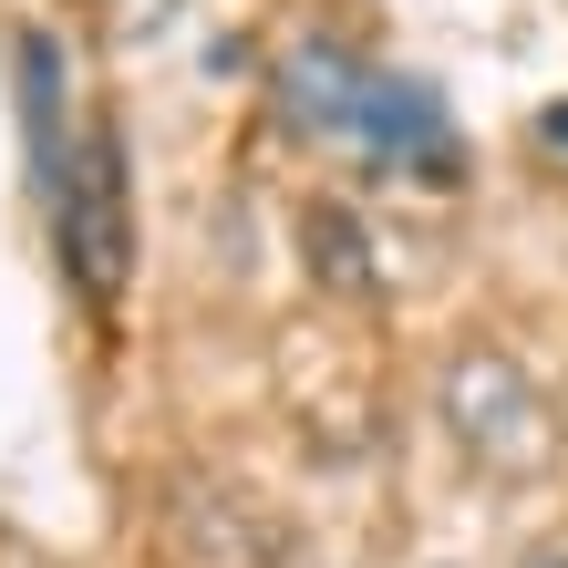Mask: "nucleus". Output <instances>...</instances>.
Listing matches in <instances>:
<instances>
[{
    "label": "nucleus",
    "instance_id": "f03ea898",
    "mask_svg": "<svg viewBox=\"0 0 568 568\" xmlns=\"http://www.w3.org/2000/svg\"><path fill=\"white\" fill-rule=\"evenodd\" d=\"M434 404H445V434L465 445V465H486V476L527 486V476L558 465V414H548V393H538V373L517 352L465 342L445 362V383H434Z\"/></svg>",
    "mask_w": 568,
    "mask_h": 568
},
{
    "label": "nucleus",
    "instance_id": "423d86ee",
    "mask_svg": "<svg viewBox=\"0 0 568 568\" xmlns=\"http://www.w3.org/2000/svg\"><path fill=\"white\" fill-rule=\"evenodd\" d=\"M538 145H548V155H568V104H548V114H538Z\"/></svg>",
    "mask_w": 568,
    "mask_h": 568
},
{
    "label": "nucleus",
    "instance_id": "20e7f679",
    "mask_svg": "<svg viewBox=\"0 0 568 568\" xmlns=\"http://www.w3.org/2000/svg\"><path fill=\"white\" fill-rule=\"evenodd\" d=\"M21 114H31V186H62V165H73V145H62V42L52 31H21Z\"/></svg>",
    "mask_w": 568,
    "mask_h": 568
},
{
    "label": "nucleus",
    "instance_id": "f257e3e1",
    "mask_svg": "<svg viewBox=\"0 0 568 568\" xmlns=\"http://www.w3.org/2000/svg\"><path fill=\"white\" fill-rule=\"evenodd\" d=\"M280 104H290L300 135H321L331 155L373 165V176H404V186H465V135H455V114L434 104L414 73L373 62V52L290 42V52H280Z\"/></svg>",
    "mask_w": 568,
    "mask_h": 568
},
{
    "label": "nucleus",
    "instance_id": "0eeeda50",
    "mask_svg": "<svg viewBox=\"0 0 568 568\" xmlns=\"http://www.w3.org/2000/svg\"><path fill=\"white\" fill-rule=\"evenodd\" d=\"M517 568H568V548H527V558H517Z\"/></svg>",
    "mask_w": 568,
    "mask_h": 568
},
{
    "label": "nucleus",
    "instance_id": "39448f33",
    "mask_svg": "<svg viewBox=\"0 0 568 568\" xmlns=\"http://www.w3.org/2000/svg\"><path fill=\"white\" fill-rule=\"evenodd\" d=\"M300 239L321 248V280H331V290H373V239H362L352 207H331V196H321V207L300 217Z\"/></svg>",
    "mask_w": 568,
    "mask_h": 568
},
{
    "label": "nucleus",
    "instance_id": "7ed1b4c3",
    "mask_svg": "<svg viewBox=\"0 0 568 568\" xmlns=\"http://www.w3.org/2000/svg\"><path fill=\"white\" fill-rule=\"evenodd\" d=\"M52 239H62V270L93 311H114L124 280H135V186H124V135L114 124H83L73 165L52 186Z\"/></svg>",
    "mask_w": 568,
    "mask_h": 568
}]
</instances>
